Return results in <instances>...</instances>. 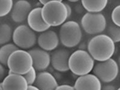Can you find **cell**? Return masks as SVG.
Masks as SVG:
<instances>
[{
    "label": "cell",
    "mask_w": 120,
    "mask_h": 90,
    "mask_svg": "<svg viewBox=\"0 0 120 90\" xmlns=\"http://www.w3.org/2000/svg\"><path fill=\"white\" fill-rule=\"evenodd\" d=\"M87 51L97 62L112 58L115 52V43L105 34L96 35L88 41Z\"/></svg>",
    "instance_id": "6da1fadb"
},
{
    "label": "cell",
    "mask_w": 120,
    "mask_h": 90,
    "mask_svg": "<svg viewBox=\"0 0 120 90\" xmlns=\"http://www.w3.org/2000/svg\"><path fill=\"white\" fill-rule=\"evenodd\" d=\"M41 16L50 27L61 26L68 18L66 5L61 0H50L41 7Z\"/></svg>",
    "instance_id": "7a4b0ae2"
},
{
    "label": "cell",
    "mask_w": 120,
    "mask_h": 90,
    "mask_svg": "<svg viewBox=\"0 0 120 90\" xmlns=\"http://www.w3.org/2000/svg\"><path fill=\"white\" fill-rule=\"evenodd\" d=\"M94 65L95 61L88 52L80 49L71 53L68 60L69 70L78 76L91 73Z\"/></svg>",
    "instance_id": "3957f363"
},
{
    "label": "cell",
    "mask_w": 120,
    "mask_h": 90,
    "mask_svg": "<svg viewBox=\"0 0 120 90\" xmlns=\"http://www.w3.org/2000/svg\"><path fill=\"white\" fill-rule=\"evenodd\" d=\"M58 36L60 43L64 47H76L82 40L83 33L81 25L74 21H66L60 27Z\"/></svg>",
    "instance_id": "277c9868"
},
{
    "label": "cell",
    "mask_w": 120,
    "mask_h": 90,
    "mask_svg": "<svg viewBox=\"0 0 120 90\" xmlns=\"http://www.w3.org/2000/svg\"><path fill=\"white\" fill-rule=\"evenodd\" d=\"M7 67L8 73L24 75L33 67V59L28 51L19 49L10 55Z\"/></svg>",
    "instance_id": "5b68a950"
},
{
    "label": "cell",
    "mask_w": 120,
    "mask_h": 90,
    "mask_svg": "<svg viewBox=\"0 0 120 90\" xmlns=\"http://www.w3.org/2000/svg\"><path fill=\"white\" fill-rule=\"evenodd\" d=\"M12 40L19 49L26 51L35 46L37 36L27 25L21 24L13 30Z\"/></svg>",
    "instance_id": "8992f818"
},
{
    "label": "cell",
    "mask_w": 120,
    "mask_h": 90,
    "mask_svg": "<svg viewBox=\"0 0 120 90\" xmlns=\"http://www.w3.org/2000/svg\"><path fill=\"white\" fill-rule=\"evenodd\" d=\"M92 71L101 82L109 83L115 81L118 76L119 66L114 59L110 58L95 63Z\"/></svg>",
    "instance_id": "52a82bcc"
},
{
    "label": "cell",
    "mask_w": 120,
    "mask_h": 90,
    "mask_svg": "<svg viewBox=\"0 0 120 90\" xmlns=\"http://www.w3.org/2000/svg\"><path fill=\"white\" fill-rule=\"evenodd\" d=\"M81 26L83 31L90 35L103 34L107 27L106 17L102 13L84 14L81 21Z\"/></svg>",
    "instance_id": "ba28073f"
},
{
    "label": "cell",
    "mask_w": 120,
    "mask_h": 90,
    "mask_svg": "<svg viewBox=\"0 0 120 90\" xmlns=\"http://www.w3.org/2000/svg\"><path fill=\"white\" fill-rule=\"evenodd\" d=\"M71 52L66 48H59L51 53V64L53 69L58 72L69 71L68 60Z\"/></svg>",
    "instance_id": "9c48e42d"
},
{
    "label": "cell",
    "mask_w": 120,
    "mask_h": 90,
    "mask_svg": "<svg viewBox=\"0 0 120 90\" xmlns=\"http://www.w3.org/2000/svg\"><path fill=\"white\" fill-rule=\"evenodd\" d=\"M28 52L33 59V67L37 71H46L51 65V53L38 48H33Z\"/></svg>",
    "instance_id": "30bf717a"
},
{
    "label": "cell",
    "mask_w": 120,
    "mask_h": 90,
    "mask_svg": "<svg viewBox=\"0 0 120 90\" xmlns=\"http://www.w3.org/2000/svg\"><path fill=\"white\" fill-rule=\"evenodd\" d=\"M37 43L40 48L47 52H52L57 49L60 43L58 34L50 30L43 32L37 37Z\"/></svg>",
    "instance_id": "8fae6325"
},
{
    "label": "cell",
    "mask_w": 120,
    "mask_h": 90,
    "mask_svg": "<svg viewBox=\"0 0 120 90\" xmlns=\"http://www.w3.org/2000/svg\"><path fill=\"white\" fill-rule=\"evenodd\" d=\"M32 6L26 0H19L14 2L10 16L12 21L16 23H22L26 21L31 11Z\"/></svg>",
    "instance_id": "7c38bea8"
},
{
    "label": "cell",
    "mask_w": 120,
    "mask_h": 90,
    "mask_svg": "<svg viewBox=\"0 0 120 90\" xmlns=\"http://www.w3.org/2000/svg\"><path fill=\"white\" fill-rule=\"evenodd\" d=\"M27 25L35 33H43L50 28L44 22L41 16V7H37L33 8L28 16Z\"/></svg>",
    "instance_id": "4fadbf2b"
},
{
    "label": "cell",
    "mask_w": 120,
    "mask_h": 90,
    "mask_svg": "<svg viewBox=\"0 0 120 90\" xmlns=\"http://www.w3.org/2000/svg\"><path fill=\"white\" fill-rule=\"evenodd\" d=\"M73 87L75 90H101L102 83L94 74L90 73L78 77Z\"/></svg>",
    "instance_id": "5bb4252c"
},
{
    "label": "cell",
    "mask_w": 120,
    "mask_h": 90,
    "mask_svg": "<svg viewBox=\"0 0 120 90\" xmlns=\"http://www.w3.org/2000/svg\"><path fill=\"white\" fill-rule=\"evenodd\" d=\"M3 90H27L28 84L23 75L8 73L0 83Z\"/></svg>",
    "instance_id": "9a60e30c"
},
{
    "label": "cell",
    "mask_w": 120,
    "mask_h": 90,
    "mask_svg": "<svg viewBox=\"0 0 120 90\" xmlns=\"http://www.w3.org/2000/svg\"><path fill=\"white\" fill-rule=\"evenodd\" d=\"M34 85L39 90H55L59 85L56 79L52 73L48 71H43L37 73Z\"/></svg>",
    "instance_id": "2e32d148"
},
{
    "label": "cell",
    "mask_w": 120,
    "mask_h": 90,
    "mask_svg": "<svg viewBox=\"0 0 120 90\" xmlns=\"http://www.w3.org/2000/svg\"><path fill=\"white\" fill-rule=\"evenodd\" d=\"M108 1L107 0H99V1H81V4L84 10L88 13H100L106 8Z\"/></svg>",
    "instance_id": "e0dca14e"
},
{
    "label": "cell",
    "mask_w": 120,
    "mask_h": 90,
    "mask_svg": "<svg viewBox=\"0 0 120 90\" xmlns=\"http://www.w3.org/2000/svg\"><path fill=\"white\" fill-rule=\"evenodd\" d=\"M12 26L8 23H0V46L10 43L12 40Z\"/></svg>",
    "instance_id": "ac0fdd59"
},
{
    "label": "cell",
    "mask_w": 120,
    "mask_h": 90,
    "mask_svg": "<svg viewBox=\"0 0 120 90\" xmlns=\"http://www.w3.org/2000/svg\"><path fill=\"white\" fill-rule=\"evenodd\" d=\"M18 49L19 48L13 43H8L1 46L0 47V63L5 67H7V61L9 56L13 52Z\"/></svg>",
    "instance_id": "d6986e66"
},
{
    "label": "cell",
    "mask_w": 120,
    "mask_h": 90,
    "mask_svg": "<svg viewBox=\"0 0 120 90\" xmlns=\"http://www.w3.org/2000/svg\"><path fill=\"white\" fill-rule=\"evenodd\" d=\"M106 34L115 43L120 41V28L114 24H110L106 27Z\"/></svg>",
    "instance_id": "ffe728a7"
},
{
    "label": "cell",
    "mask_w": 120,
    "mask_h": 90,
    "mask_svg": "<svg viewBox=\"0 0 120 90\" xmlns=\"http://www.w3.org/2000/svg\"><path fill=\"white\" fill-rule=\"evenodd\" d=\"M13 3L14 1L12 0L0 1V18L6 16L10 13Z\"/></svg>",
    "instance_id": "44dd1931"
},
{
    "label": "cell",
    "mask_w": 120,
    "mask_h": 90,
    "mask_svg": "<svg viewBox=\"0 0 120 90\" xmlns=\"http://www.w3.org/2000/svg\"><path fill=\"white\" fill-rule=\"evenodd\" d=\"M23 76L25 79H26L28 85H34V83L36 81V79H37V71L34 67H33L28 72L25 74Z\"/></svg>",
    "instance_id": "7402d4cb"
},
{
    "label": "cell",
    "mask_w": 120,
    "mask_h": 90,
    "mask_svg": "<svg viewBox=\"0 0 120 90\" xmlns=\"http://www.w3.org/2000/svg\"><path fill=\"white\" fill-rule=\"evenodd\" d=\"M120 6L118 5L114 7L111 14L112 22L116 26H120Z\"/></svg>",
    "instance_id": "603a6c76"
},
{
    "label": "cell",
    "mask_w": 120,
    "mask_h": 90,
    "mask_svg": "<svg viewBox=\"0 0 120 90\" xmlns=\"http://www.w3.org/2000/svg\"><path fill=\"white\" fill-rule=\"evenodd\" d=\"M6 69L5 66L0 63V83L3 82L5 77L6 76Z\"/></svg>",
    "instance_id": "cb8c5ba5"
},
{
    "label": "cell",
    "mask_w": 120,
    "mask_h": 90,
    "mask_svg": "<svg viewBox=\"0 0 120 90\" xmlns=\"http://www.w3.org/2000/svg\"><path fill=\"white\" fill-rule=\"evenodd\" d=\"M55 90H75L73 86L70 85L63 84L61 85H58Z\"/></svg>",
    "instance_id": "d4e9b609"
},
{
    "label": "cell",
    "mask_w": 120,
    "mask_h": 90,
    "mask_svg": "<svg viewBox=\"0 0 120 90\" xmlns=\"http://www.w3.org/2000/svg\"><path fill=\"white\" fill-rule=\"evenodd\" d=\"M88 41L86 40L84 41H81V43L78 45V49L80 50H83V51H87V46H88Z\"/></svg>",
    "instance_id": "484cf974"
},
{
    "label": "cell",
    "mask_w": 120,
    "mask_h": 90,
    "mask_svg": "<svg viewBox=\"0 0 120 90\" xmlns=\"http://www.w3.org/2000/svg\"><path fill=\"white\" fill-rule=\"evenodd\" d=\"M117 88L112 84H109V83H106L105 85L101 87V90H116Z\"/></svg>",
    "instance_id": "4316f807"
},
{
    "label": "cell",
    "mask_w": 120,
    "mask_h": 90,
    "mask_svg": "<svg viewBox=\"0 0 120 90\" xmlns=\"http://www.w3.org/2000/svg\"><path fill=\"white\" fill-rule=\"evenodd\" d=\"M64 4L66 5V8H67V13H68V18H69V17L71 15V13H72V8H71V7L70 6V5L68 3H67V2H64Z\"/></svg>",
    "instance_id": "83f0119b"
},
{
    "label": "cell",
    "mask_w": 120,
    "mask_h": 90,
    "mask_svg": "<svg viewBox=\"0 0 120 90\" xmlns=\"http://www.w3.org/2000/svg\"><path fill=\"white\" fill-rule=\"evenodd\" d=\"M75 9H76V11L77 13H82L83 11V10H84V8H83V7H82V4H79V5H77V6H76V7H75Z\"/></svg>",
    "instance_id": "f1b7e54d"
},
{
    "label": "cell",
    "mask_w": 120,
    "mask_h": 90,
    "mask_svg": "<svg viewBox=\"0 0 120 90\" xmlns=\"http://www.w3.org/2000/svg\"><path fill=\"white\" fill-rule=\"evenodd\" d=\"M49 1H50V0H40L38 2L40 3V4L43 6H45V5H46L47 3H49Z\"/></svg>",
    "instance_id": "f546056e"
},
{
    "label": "cell",
    "mask_w": 120,
    "mask_h": 90,
    "mask_svg": "<svg viewBox=\"0 0 120 90\" xmlns=\"http://www.w3.org/2000/svg\"><path fill=\"white\" fill-rule=\"evenodd\" d=\"M27 90H39L37 88L36 86H35L34 85H29L28 88Z\"/></svg>",
    "instance_id": "4dcf8cb0"
},
{
    "label": "cell",
    "mask_w": 120,
    "mask_h": 90,
    "mask_svg": "<svg viewBox=\"0 0 120 90\" xmlns=\"http://www.w3.org/2000/svg\"><path fill=\"white\" fill-rule=\"evenodd\" d=\"M70 3H78V1H77V0H71V1H69Z\"/></svg>",
    "instance_id": "1f68e13d"
},
{
    "label": "cell",
    "mask_w": 120,
    "mask_h": 90,
    "mask_svg": "<svg viewBox=\"0 0 120 90\" xmlns=\"http://www.w3.org/2000/svg\"><path fill=\"white\" fill-rule=\"evenodd\" d=\"M0 90H3V88H2L1 85V84H0Z\"/></svg>",
    "instance_id": "d6a6232c"
},
{
    "label": "cell",
    "mask_w": 120,
    "mask_h": 90,
    "mask_svg": "<svg viewBox=\"0 0 120 90\" xmlns=\"http://www.w3.org/2000/svg\"><path fill=\"white\" fill-rule=\"evenodd\" d=\"M116 90H120V88H118L116 89Z\"/></svg>",
    "instance_id": "836d02e7"
}]
</instances>
